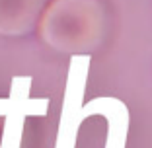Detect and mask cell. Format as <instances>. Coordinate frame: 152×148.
Returning <instances> with one entry per match:
<instances>
[{
  "label": "cell",
  "instance_id": "cell-1",
  "mask_svg": "<svg viewBox=\"0 0 152 148\" xmlns=\"http://www.w3.org/2000/svg\"><path fill=\"white\" fill-rule=\"evenodd\" d=\"M109 29L102 0H53L37 23L39 37L61 55H90L103 45Z\"/></svg>",
  "mask_w": 152,
  "mask_h": 148
},
{
  "label": "cell",
  "instance_id": "cell-2",
  "mask_svg": "<svg viewBox=\"0 0 152 148\" xmlns=\"http://www.w3.org/2000/svg\"><path fill=\"white\" fill-rule=\"evenodd\" d=\"M47 0H0V35L22 37L39 23Z\"/></svg>",
  "mask_w": 152,
  "mask_h": 148
}]
</instances>
